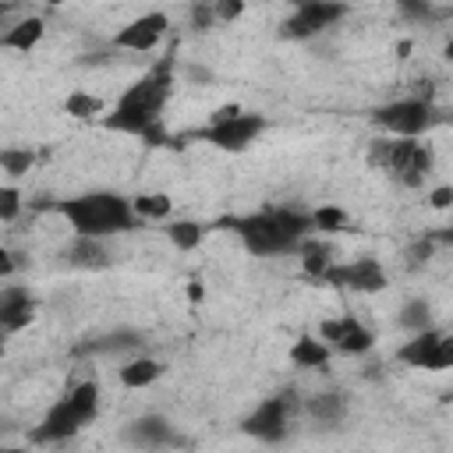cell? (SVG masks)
Returning <instances> with one entry per match:
<instances>
[{
  "label": "cell",
  "mask_w": 453,
  "mask_h": 453,
  "mask_svg": "<svg viewBox=\"0 0 453 453\" xmlns=\"http://www.w3.org/2000/svg\"><path fill=\"white\" fill-rule=\"evenodd\" d=\"M173 92V57L156 60L145 74H138L113 103V110L103 117L110 131L145 138L149 145L163 142V106Z\"/></svg>",
  "instance_id": "cell-1"
},
{
  "label": "cell",
  "mask_w": 453,
  "mask_h": 453,
  "mask_svg": "<svg viewBox=\"0 0 453 453\" xmlns=\"http://www.w3.org/2000/svg\"><path fill=\"white\" fill-rule=\"evenodd\" d=\"M53 212L67 219L74 237H99V241L131 234L142 223L134 198H124L117 191H81L53 202Z\"/></svg>",
  "instance_id": "cell-2"
},
{
  "label": "cell",
  "mask_w": 453,
  "mask_h": 453,
  "mask_svg": "<svg viewBox=\"0 0 453 453\" xmlns=\"http://www.w3.org/2000/svg\"><path fill=\"white\" fill-rule=\"evenodd\" d=\"M230 226L251 255H287V251H297L315 234L311 212H297V209H262V212L230 219Z\"/></svg>",
  "instance_id": "cell-3"
},
{
  "label": "cell",
  "mask_w": 453,
  "mask_h": 453,
  "mask_svg": "<svg viewBox=\"0 0 453 453\" xmlns=\"http://www.w3.org/2000/svg\"><path fill=\"white\" fill-rule=\"evenodd\" d=\"M368 163L379 166L382 173H389L396 184L403 188H421L435 166V152L428 142L421 138H400V134H386L375 138L368 149Z\"/></svg>",
  "instance_id": "cell-4"
},
{
  "label": "cell",
  "mask_w": 453,
  "mask_h": 453,
  "mask_svg": "<svg viewBox=\"0 0 453 453\" xmlns=\"http://www.w3.org/2000/svg\"><path fill=\"white\" fill-rule=\"evenodd\" d=\"M99 414V386L96 382H78L64 400H57L42 425L35 428V439L42 442H64L71 435H78L85 425H92Z\"/></svg>",
  "instance_id": "cell-5"
},
{
  "label": "cell",
  "mask_w": 453,
  "mask_h": 453,
  "mask_svg": "<svg viewBox=\"0 0 453 453\" xmlns=\"http://www.w3.org/2000/svg\"><path fill=\"white\" fill-rule=\"evenodd\" d=\"M262 131H265V117H262V113L241 110V106H223V110L212 117V124L202 131V138L212 142L216 149L244 152Z\"/></svg>",
  "instance_id": "cell-6"
},
{
  "label": "cell",
  "mask_w": 453,
  "mask_h": 453,
  "mask_svg": "<svg viewBox=\"0 0 453 453\" xmlns=\"http://www.w3.org/2000/svg\"><path fill=\"white\" fill-rule=\"evenodd\" d=\"M375 124L386 134H400V138H421L432 124H435V106L428 96H403L393 103H382L375 113Z\"/></svg>",
  "instance_id": "cell-7"
},
{
  "label": "cell",
  "mask_w": 453,
  "mask_h": 453,
  "mask_svg": "<svg viewBox=\"0 0 453 453\" xmlns=\"http://www.w3.org/2000/svg\"><path fill=\"white\" fill-rule=\"evenodd\" d=\"M326 283H333V287H340V290H354V294H382L386 287H389V276H386V269H382V262L379 258H354V262H333L329 269H326V276H322Z\"/></svg>",
  "instance_id": "cell-8"
},
{
  "label": "cell",
  "mask_w": 453,
  "mask_h": 453,
  "mask_svg": "<svg viewBox=\"0 0 453 453\" xmlns=\"http://www.w3.org/2000/svg\"><path fill=\"white\" fill-rule=\"evenodd\" d=\"M340 18H343L340 0H301L294 7V14L283 21V35L287 39H311V35L333 28Z\"/></svg>",
  "instance_id": "cell-9"
},
{
  "label": "cell",
  "mask_w": 453,
  "mask_h": 453,
  "mask_svg": "<svg viewBox=\"0 0 453 453\" xmlns=\"http://www.w3.org/2000/svg\"><path fill=\"white\" fill-rule=\"evenodd\" d=\"M170 32V18L166 11H145L138 18H131L117 35H113V46L117 50H127V53H152Z\"/></svg>",
  "instance_id": "cell-10"
},
{
  "label": "cell",
  "mask_w": 453,
  "mask_h": 453,
  "mask_svg": "<svg viewBox=\"0 0 453 453\" xmlns=\"http://www.w3.org/2000/svg\"><path fill=\"white\" fill-rule=\"evenodd\" d=\"M319 336L336 350V354H347V357H361L372 350L375 336L372 329L357 319V315H336V319H326L319 326Z\"/></svg>",
  "instance_id": "cell-11"
},
{
  "label": "cell",
  "mask_w": 453,
  "mask_h": 453,
  "mask_svg": "<svg viewBox=\"0 0 453 453\" xmlns=\"http://www.w3.org/2000/svg\"><path fill=\"white\" fill-rule=\"evenodd\" d=\"M287 425H290V396H265L244 421L241 428L248 435H255L258 442H280L287 435Z\"/></svg>",
  "instance_id": "cell-12"
},
{
  "label": "cell",
  "mask_w": 453,
  "mask_h": 453,
  "mask_svg": "<svg viewBox=\"0 0 453 453\" xmlns=\"http://www.w3.org/2000/svg\"><path fill=\"white\" fill-rule=\"evenodd\" d=\"M124 442L134 449H166V446H177L180 439L163 414H142L124 428Z\"/></svg>",
  "instance_id": "cell-13"
},
{
  "label": "cell",
  "mask_w": 453,
  "mask_h": 453,
  "mask_svg": "<svg viewBox=\"0 0 453 453\" xmlns=\"http://www.w3.org/2000/svg\"><path fill=\"white\" fill-rule=\"evenodd\" d=\"M304 414L322 428H340L350 414V393L347 389H322L304 400Z\"/></svg>",
  "instance_id": "cell-14"
},
{
  "label": "cell",
  "mask_w": 453,
  "mask_h": 453,
  "mask_svg": "<svg viewBox=\"0 0 453 453\" xmlns=\"http://www.w3.org/2000/svg\"><path fill=\"white\" fill-rule=\"evenodd\" d=\"M32 294L25 290V287H4V294H0V326H4V333H14V329H21V326H28L32 322Z\"/></svg>",
  "instance_id": "cell-15"
},
{
  "label": "cell",
  "mask_w": 453,
  "mask_h": 453,
  "mask_svg": "<svg viewBox=\"0 0 453 453\" xmlns=\"http://www.w3.org/2000/svg\"><path fill=\"white\" fill-rule=\"evenodd\" d=\"M439 329H418V333H411V340L407 343H400V350H396V361L400 365H407V368H421V372H428V365H432V354H435V347H439Z\"/></svg>",
  "instance_id": "cell-16"
},
{
  "label": "cell",
  "mask_w": 453,
  "mask_h": 453,
  "mask_svg": "<svg viewBox=\"0 0 453 453\" xmlns=\"http://www.w3.org/2000/svg\"><path fill=\"white\" fill-rule=\"evenodd\" d=\"M42 35H46V21L39 14H25L21 21H14L0 35V46L4 50H18V53H28V50H35L42 42Z\"/></svg>",
  "instance_id": "cell-17"
},
{
  "label": "cell",
  "mask_w": 453,
  "mask_h": 453,
  "mask_svg": "<svg viewBox=\"0 0 453 453\" xmlns=\"http://www.w3.org/2000/svg\"><path fill=\"white\" fill-rule=\"evenodd\" d=\"M159 375H163V361H159V357H149V354H134V357H127V361L120 365V382H124L127 389H145V386H152Z\"/></svg>",
  "instance_id": "cell-18"
},
{
  "label": "cell",
  "mask_w": 453,
  "mask_h": 453,
  "mask_svg": "<svg viewBox=\"0 0 453 453\" xmlns=\"http://www.w3.org/2000/svg\"><path fill=\"white\" fill-rule=\"evenodd\" d=\"M333 354H336V350H333L322 336H297L294 347H290V361H294L297 368H326Z\"/></svg>",
  "instance_id": "cell-19"
},
{
  "label": "cell",
  "mask_w": 453,
  "mask_h": 453,
  "mask_svg": "<svg viewBox=\"0 0 453 453\" xmlns=\"http://www.w3.org/2000/svg\"><path fill=\"white\" fill-rule=\"evenodd\" d=\"M205 234H209V226L198 219H166V237L177 251H195L205 241Z\"/></svg>",
  "instance_id": "cell-20"
},
{
  "label": "cell",
  "mask_w": 453,
  "mask_h": 453,
  "mask_svg": "<svg viewBox=\"0 0 453 453\" xmlns=\"http://www.w3.org/2000/svg\"><path fill=\"white\" fill-rule=\"evenodd\" d=\"M67 255L81 269H103L110 262L106 258V241H99V237H74V244H71Z\"/></svg>",
  "instance_id": "cell-21"
},
{
  "label": "cell",
  "mask_w": 453,
  "mask_h": 453,
  "mask_svg": "<svg viewBox=\"0 0 453 453\" xmlns=\"http://www.w3.org/2000/svg\"><path fill=\"white\" fill-rule=\"evenodd\" d=\"M396 322H400V329H407V333L428 329V326H432V304H428L425 297H411V301H403Z\"/></svg>",
  "instance_id": "cell-22"
},
{
  "label": "cell",
  "mask_w": 453,
  "mask_h": 453,
  "mask_svg": "<svg viewBox=\"0 0 453 453\" xmlns=\"http://www.w3.org/2000/svg\"><path fill=\"white\" fill-rule=\"evenodd\" d=\"M64 113L74 117V120H88L96 113H103V99L96 92H85V88H74L67 99H64Z\"/></svg>",
  "instance_id": "cell-23"
},
{
  "label": "cell",
  "mask_w": 453,
  "mask_h": 453,
  "mask_svg": "<svg viewBox=\"0 0 453 453\" xmlns=\"http://www.w3.org/2000/svg\"><path fill=\"white\" fill-rule=\"evenodd\" d=\"M297 251H301L304 269H308L311 276H319V280H322V276H326V269L333 265V251H329V244H322V241H311V237H308Z\"/></svg>",
  "instance_id": "cell-24"
},
{
  "label": "cell",
  "mask_w": 453,
  "mask_h": 453,
  "mask_svg": "<svg viewBox=\"0 0 453 453\" xmlns=\"http://www.w3.org/2000/svg\"><path fill=\"white\" fill-rule=\"evenodd\" d=\"M32 163H35V152H32V149H18V145H7V149L0 152V166H4L7 180H18V177H25V173L32 170Z\"/></svg>",
  "instance_id": "cell-25"
},
{
  "label": "cell",
  "mask_w": 453,
  "mask_h": 453,
  "mask_svg": "<svg viewBox=\"0 0 453 453\" xmlns=\"http://www.w3.org/2000/svg\"><path fill=\"white\" fill-rule=\"evenodd\" d=\"M311 226L319 234H336V230L347 226V212L340 205H315L311 209Z\"/></svg>",
  "instance_id": "cell-26"
},
{
  "label": "cell",
  "mask_w": 453,
  "mask_h": 453,
  "mask_svg": "<svg viewBox=\"0 0 453 453\" xmlns=\"http://www.w3.org/2000/svg\"><path fill=\"white\" fill-rule=\"evenodd\" d=\"M134 209L142 219H170V198L152 191V195H138L134 198Z\"/></svg>",
  "instance_id": "cell-27"
},
{
  "label": "cell",
  "mask_w": 453,
  "mask_h": 453,
  "mask_svg": "<svg viewBox=\"0 0 453 453\" xmlns=\"http://www.w3.org/2000/svg\"><path fill=\"white\" fill-rule=\"evenodd\" d=\"M18 212H21V191L14 188V180H7V184L0 188V219H4V223H14Z\"/></svg>",
  "instance_id": "cell-28"
},
{
  "label": "cell",
  "mask_w": 453,
  "mask_h": 453,
  "mask_svg": "<svg viewBox=\"0 0 453 453\" xmlns=\"http://www.w3.org/2000/svg\"><path fill=\"white\" fill-rule=\"evenodd\" d=\"M446 368H453V333L439 336V347H435L432 365H428V372H446Z\"/></svg>",
  "instance_id": "cell-29"
},
{
  "label": "cell",
  "mask_w": 453,
  "mask_h": 453,
  "mask_svg": "<svg viewBox=\"0 0 453 453\" xmlns=\"http://www.w3.org/2000/svg\"><path fill=\"white\" fill-rule=\"evenodd\" d=\"M103 350H124V347H138V333H131V329H117V333H110L103 343H99Z\"/></svg>",
  "instance_id": "cell-30"
},
{
  "label": "cell",
  "mask_w": 453,
  "mask_h": 453,
  "mask_svg": "<svg viewBox=\"0 0 453 453\" xmlns=\"http://www.w3.org/2000/svg\"><path fill=\"white\" fill-rule=\"evenodd\" d=\"M216 21H237L244 14V0H212Z\"/></svg>",
  "instance_id": "cell-31"
},
{
  "label": "cell",
  "mask_w": 453,
  "mask_h": 453,
  "mask_svg": "<svg viewBox=\"0 0 453 453\" xmlns=\"http://www.w3.org/2000/svg\"><path fill=\"white\" fill-rule=\"evenodd\" d=\"M432 248H435V241H432V237H421V241H414V244L407 248V262H411V265H421V262H428V258H432Z\"/></svg>",
  "instance_id": "cell-32"
},
{
  "label": "cell",
  "mask_w": 453,
  "mask_h": 453,
  "mask_svg": "<svg viewBox=\"0 0 453 453\" xmlns=\"http://www.w3.org/2000/svg\"><path fill=\"white\" fill-rule=\"evenodd\" d=\"M428 205H432V209H449V205H453V184L432 188V191H428Z\"/></svg>",
  "instance_id": "cell-33"
},
{
  "label": "cell",
  "mask_w": 453,
  "mask_h": 453,
  "mask_svg": "<svg viewBox=\"0 0 453 453\" xmlns=\"http://www.w3.org/2000/svg\"><path fill=\"white\" fill-rule=\"evenodd\" d=\"M432 241H435V244H446V248H453V226H442V230H435V234H432Z\"/></svg>",
  "instance_id": "cell-34"
},
{
  "label": "cell",
  "mask_w": 453,
  "mask_h": 453,
  "mask_svg": "<svg viewBox=\"0 0 453 453\" xmlns=\"http://www.w3.org/2000/svg\"><path fill=\"white\" fill-rule=\"evenodd\" d=\"M188 294H191V301H202V287H195V283H191V287H188Z\"/></svg>",
  "instance_id": "cell-35"
},
{
  "label": "cell",
  "mask_w": 453,
  "mask_h": 453,
  "mask_svg": "<svg viewBox=\"0 0 453 453\" xmlns=\"http://www.w3.org/2000/svg\"><path fill=\"white\" fill-rule=\"evenodd\" d=\"M446 57H453V42H449V46H446Z\"/></svg>",
  "instance_id": "cell-36"
},
{
  "label": "cell",
  "mask_w": 453,
  "mask_h": 453,
  "mask_svg": "<svg viewBox=\"0 0 453 453\" xmlns=\"http://www.w3.org/2000/svg\"><path fill=\"white\" fill-rule=\"evenodd\" d=\"M50 4H60V0H50Z\"/></svg>",
  "instance_id": "cell-37"
}]
</instances>
